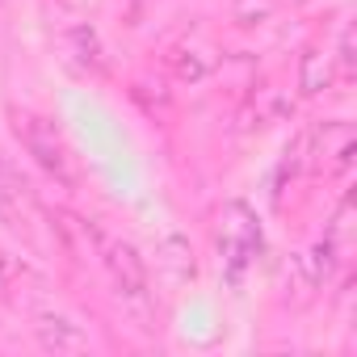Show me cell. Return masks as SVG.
Returning a JSON list of instances; mask_svg holds the SVG:
<instances>
[{
  "label": "cell",
  "mask_w": 357,
  "mask_h": 357,
  "mask_svg": "<svg viewBox=\"0 0 357 357\" xmlns=\"http://www.w3.org/2000/svg\"><path fill=\"white\" fill-rule=\"evenodd\" d=\"M155 265H160L172 282H190V278H194V248H190V240L168 236V240L160 244V252H155Z\"/></svg>",
  "instance_id": "7"
},
{
  "label": "cell",
  "mask_w": 357,
  "mask_h": 357,
  "mask_svg": "<svg viewBox=\"0 0 357 357\" xmlns=\"http://www.w3.org/2000/svg\"><path fill=\"white\" fill-rule=\"evenodd\" d=\"M290 105H286V97L278 93V89H261L252 101H248V109L240 114V126L244 130H252V126H269L273 118H282Z\"/></svg>",
  "instance_id": "8"
},
{
  "label": "cell",
  "mask_w": 357,
  "mask_h": 357,
  "mask_svg": "<svg viewBox=\"0 0 357 357\" xmlns=\"http://www.w3.org/2000/svg\"><path fill=\"white\" fill-rule=\"evenodd\" d=\"M332 84V59L324 55V51H307L303 55V68H298V89L307 93V97H315V93H324Z\"/></svg>",
  "instance_id": "10"
},
{
  "label": "cell",
  "mask_w": 357,
  "mask_h": 357,
  "mask_svg": "<svg viewBox=\"0 0 357 357\" xmlns=\"http://www.w3.org/2000/svg\"><path fill=\"white\" fill-rule=\"evenodd\" d=\"M257 248H261L257 219L248 215V206L231 202V206L223 211V265H227V278H231V282H240V273H244V265L257 257Z\"/></svg>",
  "instance_id": "3"
},
{
  "label": "cell",
  "mask_w": 357,
  "mask_h": 357,
  "mask_svg": "<svg viewBox=\"0 0 357 357\" xmlns=\"http://www.w3.org/2000/svg\"><path fill=\"white\" fill-rule=\"evenodd\" d=\"M0 219L13 223V227H30L34 223V198H30V185L22 176L0 160Z\"/></svg>",
  "instance_id": "5"
},
{
  "label": "cell",
  "mask_w": 357,
  "mask_h": 357,
  "mask_svg": "<svg viewBox=\"0 0 357 357\" xmlns=\"http://www.w3.org/2000/svg\"><path fill=\"white\" fill-rule=\"evenodd\" d=\"M13 130L22 139V147L38 160V168H47L59 181H72V168H68V151H63V139L55 130V122L38 118V114H13Z\"/></svg>",
  "instance_id": "1"
},
{
  "label": "cell",
  "mask_w": 357,
  "mask_h": 357,
  "mask_svg": "<svg viewBox=\"0 0 357 357\" xmlns=\"http://www.w3.org/2000/svg\"><path fill=\"white\" fill-rule=\"evenodd\" d=\"M68 47H76V63L80 68H101V51H97V34L89 30V26H76V30H68Z\"/></svg>",
  "instance_id": "11"
},
{
  "label": "cell",
  "mask_w": 357,
  "mask_h": 357,
  "mask_svg": "<svg viewBox=\"0 0 357 357\" xmlns=\"http://www.w3.org/2000/svg\"><path fill=\"white\" fill-rule=\"evenodd\" d=\"M97 257L109 269V278L118 286V298H126L135 307H147V269H143V257L126 240H109V236L97 240Z\"/></svg>",
  "instance_id": "2"
},
{
  "label": "cell",
  "mask_w": 357,
  "mask_h": 357,
  "mask_svg": "<svg viewBox=\"0 0 357 357\" xmlns=\"http://www.w3.org/2000/svg\"><path fill=\"white\" fill-rule=\"evenodd\" d=\"M59 236H63V244H68V252L76 257V261H84V257H97V240H101V231H93L89 223H80L76 215H59Z\"/></svg>",
  "instance_id": "9"
},
{
  "label": "cell",
  "mask_w": 357,
  "mask_h": 357,
  "mask_svg": "<svg viewBox=\"0 0 357 357\" xmlns=\"http://www.w3.org/2000/svg\"><path fill=\"white\" fill-rule=\"evenodd\" d=\"M34 336H38V344L47 349V353H84L89 349V332L80 328V324H72L68 315H38V324H34Z\"/></svg>",
  "instance_id": "6"
},
{
  "label": "cell",
  "mask_w": 357,
  "mask_h": 357,
  "mask_svg": "<svg viewBox=\"0 0 357 357\" xmlns=\"http://www.w3.org/2000/svg\"><path fill=\"white\" fill-rule=\"evenodd\" d=\"M353 147H357V135L349 122H324L311 139V164L324 172H340V168H349Z\"/></svg>",
  "instance_id": "4"
}]
</instances>
